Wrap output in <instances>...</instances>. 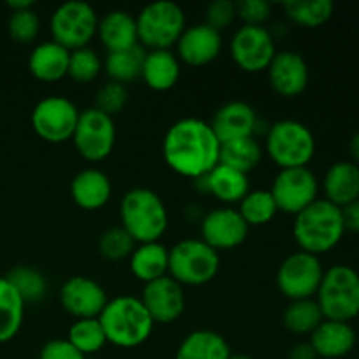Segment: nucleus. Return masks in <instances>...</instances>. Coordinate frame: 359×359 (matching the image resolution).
I'll return each mask as SVG.
<instances>
[{
    "mask_svg": "<svg viewBox=\"0 0 359 359\" xmlns=\"http://www.w3.org/2000/svg\"><path fill=\"white\" fill-rule=\"evenodd\" d=\"M11 286L18 291L21 300L27 304H39L46 298L48 293V280H46L44 273L37 270L35 266L30 265H18L9 270L6 276Z\"/></svg>",
    "mask_w": 359,
    "mask_h": 359,
    "instance_id": "obj_35",
    "label": "nucleus"
},
{
    "mask_svg": "<svg viewBox=\"0 0 359 359\" xmlns=\"http://www.w3.org/2000/svg\"><path fill=\"white\" fill-rule=\"evenodd\" d=\"M221 142L210 123L198 118H182L167 130L163 160L175 174L202 179L219 163Z\"/></svg>",
    "mask_w": 359,
    "mask_h": 359,
    "instance_id": "obj_1",
    "label": "nucleus"
},
{
    "mask_svg": "<svg viewBox=\"0 0 359 359\" xmlns=\"http://www.w3.org/2000/svg\"><path fill=\"white\" fill-rule=\"evenodd\" d=\"M231 349L226 339L212 330H196L184 337L175 359H230Z\"/></svg>",
    "mask_w": 359,
    "mask_h": 359,
    "instance_id": "obj_29",
    "label": "nucleus"
},
{
    "mask_svg": "<svg viewBox=\"0 0 359 359\" xmlns=\"http://www.w3.org/2000/svg\"><path fill=\"white\" fill-rule=\"evenodd\" d=\"M107 302L109 298L105 290L91 277H70L60 287L62 309L76 319L98 318Z\"/></svg>",
    "mask_w": 359,
    "mask_h": 359,
    "instance_id": "obj_16",
    "label": "nucleus"
},
{
    "mask_svg": "<svg viewBox=\"0 0 359 359\" xmlns=\"http://www.w3.org/2000/svg\"><path fill=\"white\" fill-rule=\"evenodd\" d=\"M237 20V2L231 0H214L207 6L205 9V21L203 23L209 25L216 32H223L233 25Z\"/></svg>",
    "mask_w": 359,
    "mask_h": 359,
    "instance_id": "obj_42",
    "label": "nucleus"
},
{
    "mask_svg": "<svg viewBox=\"0 0 359 359\" xmlns=\"http://www.w3.org/2000/svg\"><path fill=\"white\" fill-rule=\"evenodd\" d=\"M72 142L77 153L86 161L98 163L107 160L116 144L114 118L95 107L84 109L74 130Z\"/></svg>",
    "mask_w": 359,
    "mask_h": 359,
    "instance_id": "obj_12",
    "label": "nucleus"
},
{
    "mask_svg": "<svg viewBox=\"0 0 359 359\" xmlns=\"http://www.w3.org/2000/svg\"><path fill=\"white\" fill-rule=\"evenodd\" d=\"M126 102H128V91H126L125 84L107 81V83L102 84L100 90L97 91L93 107L102 111L104 114L114 118L116 114H119V112L125 109Z\"/></svg>",
    "mask_w": 359,
    "mask_h": 359,
    "instance_id": "obj_41",
    "label": "nucleus"
},
{
    "mask_svg": "<svg viewBox=\"0 0 359 359\" xmlns=\"http://www.w3.org/2000/svg\"><path fill=\"white\" fill-rule=\"evenodd\" d=\"M177 58L186 65L203 67L212 63L223 49V37L209 25L198 23L186 27L177 41Z\"/></svg>",
    "mask_w": 359,
    "mask_h": 359,
    "instance_id": "obj_20",
    "label": "nucleus"
},
{
    "mask_svg": "<svg viewBox=\"0 0 359 359\" xmlns=\"http://www.w3.org/2000/svg\"><path fill=\"white\" fill-rule=\"evenodd\" d=\"M112 195V182L97 168L81 170L70 182V196L83 210H98L107 205Z\"/></svg>",
    "mask_w": 359,
    "mask_h": 359,
    "instance_id": "obj_23",
    "label": "nucleus"
},
{
    "mask_svg": "<svg viewBox=\"0 0 359 359\" xmlns=\"http://www.w3.org/2000/svg\"><path fill=\"white\" fill-rule=\"evenodd\" d=\"M140 77L146 86L153 91L161 93V91L172 90L181 77V63H179L177 55H174L170 49L146 51Z\"/></svg>",
    "mask_w": 359,
    "mask_h": 359,
    "instance_id": "obj_27",
    "label": "nucleus"
},
{
    "mask_svg": "<svg viewBox=\"0 0 359 359\" xmlns=\"http://www.w3.org/2000/svg\"><path fill=\"white\" fill-rule=\"evenodd\" d=\"M69 49L53 41L35 46L28 58V70L41 83H56L69 74Z\"/></svg>",
    "mask_w": 359,
    "mask_h": 359,
    "instance_id": "obj_26",
    "label": "nucleus"
},
{
    "mask_svg": "<svg viewBox=\"0 0 359 359\" xmlns=\"http://www.w3.org/2000/svg\"><path fill=\"white\" fill-rule=\"evenodd\" d=\"M79 114L81 111L72 100L62 95H51L35 104L30 123L34 132L42 140L62 144L65 140H72Z\"/></svg>",
    "mask_w": 359,
    "mask_h": 359,
    "instance_id": "obj_11",
    "label": "nucleus"
},
{
    "mask_svg": "<svg viewBox=\"0 0 359 359\" xmlns=\"http://www.w3.org/2000/svg\"><path fill=\"white\" fill-rule=\"evenodd\" d=\"M144 58H146V49L140 44L123 49V51L107 53V58L104 62V70L109 76V81H114V83L119 84H128L132 81L139 79L140 74H142Z\"/></svg>",
    "mask_w": 359,
    "mask_h": 359,
    "instance_id": "obj_32",
    "label": "nucleus"
},
{
    "mask_svg": "<svg viewBox=\"0 0 359 359\" xmlns=\"http://www.w3.org/2000/svg\"><path fill=\"white\" fill-rule=\"evenodd\" d=\"M128 259L130 272L144 284L168 276V249L161 242L137 244Z\"/></svg>",
    "mask_w": 359,
    "mask_h": 359,
    "instance_id": "obj_28",
    "label": "nucleus"
},
{
    "mask_svg": "<svg viewBox=\"0 0 359 359\" xmlns=\"http://www.w3.org/2000/svg\"><path fill=\"white\" fill-rule=\"evenodd\" d=\"M230 359H255V358L248 356V354H231Z\"/></svg>",
    "mask_w": 359,
    "mask_h": 359,
    "instance_id": "obj_49",
    "label": "nucleus"
},
{
    "mask_svg": "<svg viewBox=\"0 0 359 359\" xmlns=\"http://www.w3.org/2000/svg\"><path fill=\"white\" fill-rule=\"evenodd\" d=\"M346 233L342 209L325 198L294 216L293 237L300 251L321 256L335 249Z\"/></svg>",
    "mask_w": 359,
    "mask_h": 359,
    "instance_id": "obj_2",
    "label": "nucleus"
},
{
    "mask_svg": "<svg viewBox=\"0 0 359 359\" xmlns=\"http://www.w3.org/2000/svg\"><path fill=\"white\" fill-rule=\"evenodd\" d=\"M325 200L337 207H346L359 200V167L354 161H337L323 179Z\"/></svg>",
    "mask_w": 359,
    "mask_h": 359,
    "instance_id": "obj_24",
    "label": "nucleus"
},
{
    "mask_svg": "<svg viewBox=\"0 0 359 359\" xmlns=\"http://www.w3.org/2000/svg\"><path fill=\"white\" fill-rule=\"evenodd\" d=\"M214 133L221 144L230 140L256 137L259 133L258 112L242 100H231L221 105L210 121Z\"/></svg>",
    "mask_w": 359,
    "mask_h": 359,
    "instance_id": "obj_19",
    "label": "nucleus"
},
{
    "mask_svg": "<svg viewBox=\"0 0 359 359\" xmlns=\"http://www.w3.org/2000/svg\"><path fill=\"white\" fill-rule=\"evenodd\" d=\"M219 266V252L202 238H184L168 249V276L182 287L205 286L217 276Z\"/></svg>",
    "mask_w": 359,
    "mask_h": 359,
    "instance_id": "obj_7",
    "label": "nucleus"
},
{
    "mask_svg": "<svg viewBox=\"0 0 359 359\" xmlns=\"http://www.w3.org/2000/svg\"><path fill=\"white\" fill-rule=\"evenodd\" d=\"M270 193L279 212L297 216L318 200L319 181L309 167L280 168Z\"/></svg>",
    "mask_w": 359,
    "mask_h": 359,
    "instance_id": "obj_13",
    "label": "nucleus"
},
{
    "mask_svg": "<svg viewBox=\"0 0 359 359\" xmlns=\"http://www.w3.org/2000/svg\"><path fill=\"white\" fill-rule=\"evenodd\" d=\"M325 269L319 256L298 251L287 256L277 270L276 283L290 302L316 298Z\"/></svg>",
    "mask_w": 359,
    "mask_h": 359,
    "instance_id": "obj_10",
    "label": "nucleus"
},
{
    "mask_svg": "<svg viewBox=\"0 0 359 359\" xmlns=\"http://www.w3.org/2000/svg\"><path fill=\"white\" fill-rule=\"evenodd\" d=\"M105 339L109 344L121 349H133L142 346L153 335L154 321L147 314L140 298L123 294L107 302L98 316Z\"/></svg>",
    "mask_w": 359,
    "mask_h": 359,
    "instance_id": "obj_3",
    "label": "nucleus"
},
{
    "mask_svg": "<svg viewBox=\"0 0 359 359\" xmlns=\"http://www.w3.org/2000/svg\"><path fill=\"white\" fill-rule=\"evenodd\" d=\"M269 83L277 95L294 98L304 93L309 86V65L304 56L297 51H277L272 63L266 69Z\"/></svg>",
    "mask_w": 359,
    "mask_h": 359,
    "instance_id": "obj_18",
    "label": "nucleus"
},
{
    "mask_svg": "<svg viewBox=\"0 0 359 359\" xmlns=\"http://www.w3.org/2000/svg\"><path fill=\"white\" fill-rule=\"evenodd\" d=\"M323 318L351 323L359 316V273L349 265H333L325 270L316 294Z\"/></svg>",
    "mask_w": 359,
    "mask_h": 359,
    "instance_id": "obj_6",
    "label": "nucleus"
},
{
    "mask_svg": "<svg viewBox=\"0 0 359 359\" xmlns=\"http://www.w3.org/2000/svg\"><path fill=\"white\" fill-rule=\"evenodd\" d=\"M97 35L107 53L123 51L139 44L135 16L123 9L109 11L98 18Z\"/></svg>",
    "mask_w": 359,
    "mask_h": 359,
    "instance_id": "obj_25",
    "label": "nucleus"
},
{
    "mask_svg": "<svg viewBox=\"0 0 359 359\" xmlns=\"http://www.w3.org/2000/svg\"><path fill=\"white\" fill-rule=\"evenodd\" d=\"M196 184L202 191L212 195L221 203H226V207L241 203L244 196L251 191L249 175L223 163H217L209 174L198 179Z\"/></svg>",
    "mask_w": 359,
    "mask_h": 359,
    "instance_id": "obj_21",
    "label": "nucleus"
},
{
    "mask_svg": "<svg viewBox=\"0 0 359 359\" xmlns=\"http://www.w3.org/2000/svg\"><path fill=\"white\" fill-rule=\"evenodd\" d=\"M139 44L147 51L170 49L186 30V14L172 0H158L142 7L135 18Z\"/></svg>",
    "mask_w": 359,
    "mask_h": 359,
    "instance_id": "obj_8",
    "label": "nucleus"
},
{
    "mask_svg": "<svg viewBox=\"0 0 359 359\" xmlns=\"http://www.w3.org/2000/svg\"><path fill=\"white\" fill-rule=\"evenodd\" d=\"M7 30L16 44H32L41 32V18L34 9L13 11L7 21Z\"/></svg>",
    "mask_w": 359,
    "mask_h": 359,
    "instance_id": "obj_40",
    "label": "nucleus"
},
{
    "mask_svg": "<svg viewBox=\"0 0 359 359\" xmlns=\"http://www.w3.org/2000/svg\"><path fill=\"white\" fill-rule=\"evenodd\" d=\"M231 60L238 69L249 74H258L269 69L277 55L276 39L265 27L242 25L230 41Z\"/></svg>",
    "mask_w": 359,
    "mask_h": 359,
    "instance_id": "obj_14",
    "label": "nucleus"
},
{
    "mask_svg": "<svg viewBox=\"0 0 359 359\" xmlns=\"http://www.w3.org/2000/svg\"><path fill=\"white\" fill-rule=\"evenodd\" d=\"M104 70V62L100 60L98 53L95 49L88 48L76 49L70 51L69 58V74L67 76L77 84H90L100 76Z\"/></svg>",
    "mask_w": 359,
    "mask_h": 359,
    "instance_id": "obj_38",
    "label": "nucleus"
},
{
    "mask_svg": "<svg viewBox=\"0 0 359 359\" xmlns=\"http://www.w3.org/2000/svg\"><path fill=\"white\" fill-rule=\"evenodd\" d=\"M135 245V241L123 226L109 228L98 238V251L109 262H121L130 258Z\"/></svg>",
    "mask_w": 359,
    "mask_h": 359,
    "instance_id": "obj_39",
    "label": "nucleus"
},
{
    "mask_svg": "<svg viewBox=\"0 0 359 359\" xmlns=\"http://www.w3.org/2000/svg\"><path fill=\"white\" fill-rule=\"evenodd\" d=\"M265 151L280 168L309 167L316 154V137L305 123L280 119L266 130Z\"/></svg>",
    "mask_w": 359,
    "mask_h": 359,
    "instance_id": "obj_5",
    "label": "nucleus"
},
{
    "mask_svg": "<svg viewBox=\"0 0 359 359\" xmlns=\"http://www.w3.org/2000/svg\"><path fill=\"white\" fill-rule=\"evenodd\" d=\"M6 6L9 7L11 13H13V11L34 9V7H35V2H34V0H9V2H7Z\"/></svg>",
    "mask_w": 359,
    "mask_h": 359,
    "instance_id": "obj_47",
    "label": "nucleus"
},
{
    "mask_svg": "<svg viewBox=\"0 0 359 359\" xmlns=\"http://www.w3.org/2000/svg\"><path fill=\"white\" fill-rule=\"evenodd\" d=\"M349 153H351V156L354 158V163H356V161H359V132L354 133L353 139H351Z\"/></svg>",
    "mask_w": 359,
    "mask_h": 359,
    "instance_id": "obj_48",
    "label": "nucleus"
},
{
    "mask_svg": "<svg viewBox=\"0 0 359 359\" xmlns=\"http://www.w3.org/2000/svg\"><path fill=\"white\" fill-rule=\"evenodd\" d=\"M121 226L135 244L160 242L168 228V212L163 200L149 188H133L119 205Z\"/></svg>",
    "mask_w": 359,
    "mask_h": 359,
    "instance_id": "obj_4",
    "label": "nucleus"
},
{
    "mask_svg": "<svg viewBox=\"0 0 359 359\" xmlns=\"http://www.w3.org/2000/svg\"><path fill=\"white\" fill-rule=\"evenodd\" d=\"M39 359H86L67 339L49 340L39 353Z\"/></svg>",
    "mask_w": 359,
    "mask_h": 359,
    "instance_id": "obj_44",
    "label": "nucleus"
},
{
    "mask_svg": "<svg viewBox=\"0 0 359 359\" xmlns=\"http://www.w3.org/2000/svg\"><path fill=\"white\" fill-rule=\"evenodd\" d=\"M284 14L293 23L305 28H319L333 16L332 0H290L284 2Z\"/></svg>",
    "mask_w": 359,
    "mask_h": 359,
    "instance_id": "obj_34",
    "label": "nucleus"
},
{
    "mask_svg": "<svg viewBox=\"0 0 359 359\" xmlns=\"http://www.w3.org/2000/svg\"><path fill=\"white\" fill-rule=\"evenodd\" d=\"M140 302L154 325H172L181 318L186 309L184 290L170 276L147 283Z\"/></svg>",
    "mask_w": 359,
    "mask_h": 359,
    "instance_id": "obj_17",
    "label": "nucleus"
},
{
    "mask_svg": "<svg viewBox=\"0 0 359 359\" xmlns=\"http://www.w3.org/2000/svg\"><path fill=\"white\" fill-rule=\"evenodd\" d=\"M200 235L214 251H230L244 244L249 235V226L237 209L217 207L205 214L200 224Z\"/></svg>",
    "mask_w": 359,
    "mask_h": 359,
    "instance_id": "obj_15",
    "label": "nucleus"
},
{
    "mask_svg": "<svg viewBox=\"0 0 359 359\" xmlns=\"http://www.w3.org/2000/svg\"><path fill=\"white\" fill-rule=\"evenodd\" d=\"M98 14L88 2L69 0L56 7L49 20L53 42L69 51L88 48L97 37Z\"/></svg>",
    "mask_w": 359,
    "mask_h": 359,
    "instance_id": "obj_9",
    "label": "nucleus"
},
{
    "mask_svg": "<svg viewBox=\"0 0 359 359\" xmlns=\"http://www.w3.org/2000/svg\"><path fill=\"white\" fill-rule=\"evenodd\" d=\"M263 158L262 144L256 137H245V139L230 140V142L221 144L219 163L235 170L248 174L255 170Z\"/></svg>",
    "mask_w": 359,
    "mask_h": 359,
    "instance_id": "obj_31",
    "label": "nucleus"
},
{
    "mask_svg": "<svg viewBox=\"0 0 359 359\" xmlns=\"http://www.w3.org/2000/svg\"><path fill=\"white\" fill-rule=\"evenodd\" d=\"M67 340H69L83 356L97 354L98 351H102V347L107 344L105 332L104 328H102L98 318L76 319L74 325L69 328V337H67Z\"/></svg>",
    "mask_w": 359,
    "mask_h": 359,
    "instance_id": "obj_37",
    "label": "nucleus"
},
{
    "mask_svg": "<svg viewBox=\"0 0 359 359\" xmlns=\"http://www.w3.org/2000/svg\"><path fill=\"white\" fill-rule=\"evenodd\" d=\"M325 321L316 298L309 300H294L284 309L283 323L287 332L294 335H312L316 328Z\"/></svg>",
    "mask_w": 359,
    "mask_h": 359,
    "instance_id": "obj_33",
    "label": "nucleus"
},
{
    "mask_svg": "<svg viewBox=\"0 0 359 359\" xmlns=\"http://www.w3.org/2000/svg\"><path fill=\"white\" fill-rule=\"evenodd\" d=\"M237 210L249 228L269 224L279 212L270 189H251Z\"/></svg>",
    "mask_w": 359,
    "mask_h": 359,
    "instance_id": "obj_36",
    "label": "nucleus"
},
{
    "mask_svg": "<svg viewBox=\"0 0 359 359\" xmlns=\"http://www.w3.org/2000/svg\"><path fill=\"white\" fill-rule=\"evenodd\" d=\"M25 319V302L11 286L6 277H0V344H7L20 333Z\"/></svg>",
    "mask_w": 359,
    "mask_h": 359,
    "instance_id": "obj_30",
    "label": "nucleus"
},
{
    "mask_svg": "<svg viewBox=\"0 0 359 359\" xmlns=\"http://www.w3.org/2000/svg\"><path fill=\"white\" fill-rule=\"evenodd\" d=\"M272 14V4L266 0H242L237 2V18L244 21V25L263 27Z\"/></svg>",
    "mask_w": 359,
    "mask_h": 359,
    "instance_id": "obj_43",
    "label": "nucleus"
},
{
    "mask_svg": "<svg viewBox=\"0 0 359 359\" xmlns=\"http://www.w3.org/2000/svg\"><path fill=\"white\" fill-rule=\"evenodd\" d=\"M356 332L351 323L325 321L312 332L311 346L316 351L318 358L340 359L351 354L356 347Z\"/></svg>",
    "mask_w": 359,
    "mask_h": 359,
    "instance_id": "obj_22",
    "label": "nucleus"
},
{
    "mask_svg": "<svg viewBox=\"0 0 359 359\" xmlns=\"http://www.w3.org/2000/svg\"><path fill=\"white\" fill-rule=\"evenodd\" d=\"M287 359H319L311 344H298L287 354Z\"/></svg>",
    "mask_w": 359,
    "mask_h": 359,
    "instance_id": "obj_46",
    "label": "nucleus"
},
{
    "mask_svg": "<svg viewBox=\"0 0 359 359\" xmlns=\"http://www.w3.org/2000/svg\"><path fill=\"white\" fill-rule=\"evenodd\" d=\"M342 219L346 231L359 233V200L349 203V205L342 207Z\"/></svg>",
    "mask_w": 359,
    "mask_h": 359,
    "instance_id": "obj_45",
    "label": "nucleus"
}]
</instances>
